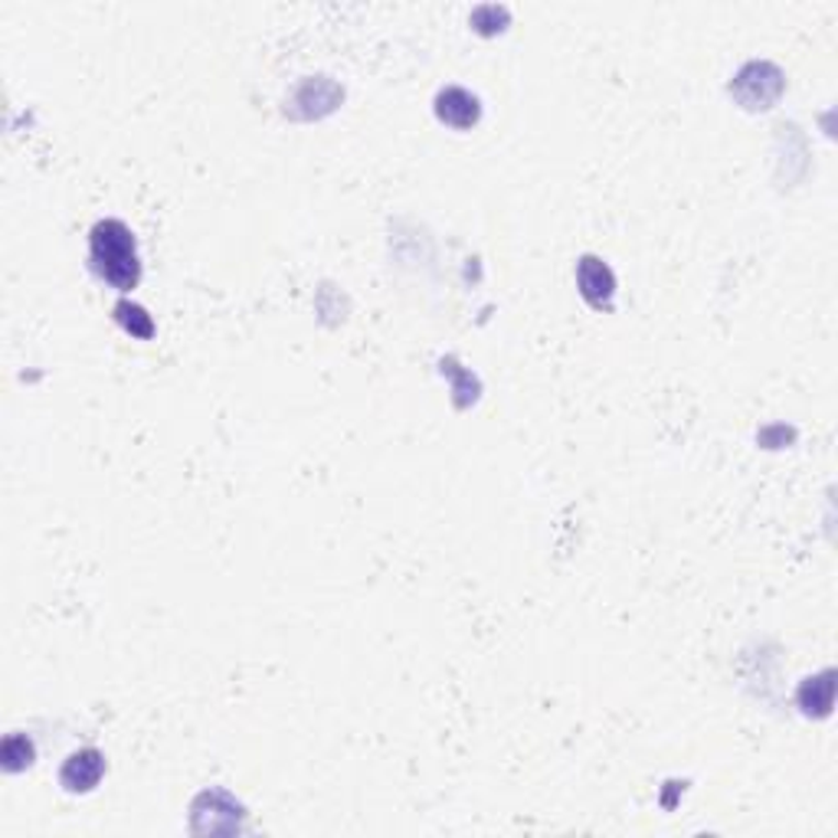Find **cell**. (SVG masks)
Listing matches in <instances>:
<instances>
[{
    "label": "cell",
    "instance_id": "cell-1",
    "mask_svg": "<svg viewBox=\"0 0 838 838\" xmlns=\"http://www.w3.org/2000/svg\"><path fill=\"white\" fill-rule=\"evenodd\" d=\"M89 260L102 282L119 291H132L141 279L139 246L132 230L122 220H102L92 227L89 236Z\"/></svg>",
    "mask_w": 838,
    "mask_h": 838
},
{
    "label": "cell",
    "instance_id": "cell-2",
    "mask_svg": "<svg viewBox=\"0 0 838 838\" xmlns=\"http://www.w3.org/2000/svg\"><path fill=\"white\" fill-rule=\"evenodd\" d=\"M576 282H580V295L586 298V305H593L596 311H609L613 308L616 276H613V269L603 260L583 256L580 266H576Z\"/></svg>",
    "mask_w": 838,
    "mask_h": 838
},
{
    "label": "cell",
    "instance_id": "cell-3",
    "mask_svg": "<svg viewBox=\"0 0 838 838\" xmlns=\"http://www.w3.org/2000/svg\"><path fill=\"white\" fill-rule=\"evenodd\" d=\"M106 776V757L99 750H79L73 753L66 763H63V773H59V783L69 790V793H92L99 786V780Z\"/></svg>",
    "mask_w": 838,
    "mask_h": 838
},
{
    "label": "cell",
    "instance_id": "cell-4",
    "mask_svg": "<svg viewBox=\"0 0 838 838\" xmlns=\"http://www.w3.org/2000/svg\"><path fill=\"white\" fill-rule=\"evenodd\" d=\"M435 115H439V122H445L449 129L465 132V129H472V125L482 119V109H478V99H475L472 92L452 86V89H442V92H439V99H435Z\"/></svg>",
    "mask_w": 838,
    "mask_h": 838
},
{
    "label": "cell",
    "instance_id": "cell-5",
    "mask_svg": "<svg viewBox=\"0 0 838 838\" xmlns=\"http://www.w3.org/2000/svg\"><path fill=\"white\" fill-rule=\"evenodd\" d=\"M836 675L833 672H823L819 679H809L806 685H803V692H800V704L806 707V714H819V717H826L829 714V707H833V692H836V682H833Z\"/></svg>",
    "mask_w": 838,
    "mask_h": 838
},
{
    "label": "cell",
    "instance_id": "cell-6",
    "mask_svg": "<svg viewBox=\"0 0 838 838\" xmlns=\"http://www.w3.org/2000/svg\"><path fill=\"white\" fill-rule=\"evenodd\" d=\"M115 315H119V321L135 334V338H151L154 334V324H151V318H147V311L139 308V305H129V301H122L119 308H115Z\"/></svg>",
    "mask_w": 838,
    "mask_h": 838
}]
</instances>
